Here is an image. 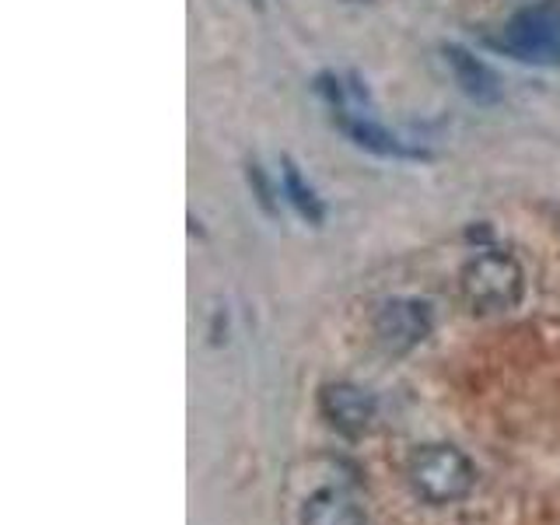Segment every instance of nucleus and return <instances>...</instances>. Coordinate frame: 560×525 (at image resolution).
<instances>
[{
    "instance_id": "nucleus-1",
    "label": "nucleus",
    "mask_w": 560,
    "mask_h": 525,
    "mask_svg": "<svg viewBox=\"0 0 560 525\" xmlns=\"http://www.w3.org/2000/svg\"><path fill=\"white\" fill-rule=\"evenodd\" d=\"M407 480L413 487V494L428 504H459L472 494L477 487V466L472 459L448 442L420 445L407 459Z\"/></svg>"
},
{
    "instance_id": "nucleus-2",
    "label": "nucleus",
    "mask_w": 560,
    "mask_h": 525,
    "mask_svg": "<svg viewBox=\"0 0 560 525\" xmlns=\"http://www.w3.org/2000/svg\"><path fill=\"white\" fill-rule=\"evenodd\" d=\"M459 291L469 312L501 315V312L518 308L525 294V273L515 256H508L501 249H483L463 267Z\"/></svg>"
},
{
    "instance_id": "nucleus-3",
    "label": "nucleus",
    "mask_w": 560,
    "mask_h": 525,
    "mask_svg": "<svg viewBox=\"0 0 560 525\" xmlns=\"http://www.w3.org/2000/svg\"><path fill=\"white\" fill-rule=\"evenodd\" d=\"M522 63L560 67V14L547 8H525L504 25L501 43Z\"/></svg>"
},
{
    "instance_id": "nucleus-4",
    "label": "nucleus",
    "mask_w": 560,
    "mask_h": 525,
    "mask_svg": "<svg viewBox=\"0 0 560 525\" xmlns=\"http://www.w3.org/2000/svg\"><path fill=\"white\" fill-rule=\"evenodd\" d=\"M434 329V315L428 302H417V298H389L382 302L375 319H372V332L375 343L385 350V354H410L420 343L431 337Z\"/></svg>"
},
{
    "instance_id": "nucleus-5",
    "label": "nucleus",
    "mask_w": 560,
    "mask_h": 525,
    "mask_svg": "<svg viewBox=\"0 0 560 525\" xmlns=\"http://www.w3.org/2000/svg\"><path fill=\"white\" fill-rule=\"evenodd\" d=\"M319 413L343 438H364L378 417V399L354 382H326L319 389Z\"/></svg>"
},
{
    "instance_id": "nucleus-6",
    "label": "nucleus",
    "mask_w": 560,
    "mask_h": 525,
    "mask_svg": "<svg viewBox=\"0 0 560 525\" xmlns=\"http://www.w3.org/2000/svg\"><path fill=\"white\" fill-rule=\"evenodd\" d=\"M442 52H445V63L452 70L455 84H459V92L466 98H472L477 105H494V102H501V95H504L501 78L480 57H472L466 46H455V43H448Z\"/></svg>"
},
{
    "instance_id": "nucleus-7",
    "label": "nucleus",
    "mask_w": 560,
    "mask_h": 525,
    "mask_svg": "<svg viewBox=\"0 0 560 525\" xmlns=\"http://www.w3.org/2000/svg\"><path fill=\"white\" fill-rule=\"evenodd\" d=\"M302 525H368V515L343 487H319L302 504Z\"/></svg>"
},
{
    "instance_id": "nucleus-8",
    "label": "nucleus",
    "mask_w": 560,
    "mask_h": 525,
    "mask_svg": "<svg viewBox=\"0 0 560 525\" xmlns=\"http://www.w3.org/2000/svg\"><path fill=\"white\" fill-rule=\"evenodd\" d=\"M340 127H343V133L354 140L358 148L372 151V154H382V158H420V154H424V151L407 148L399 137H393L389 130H385L382 122L368 119V116H340Z\"/></svg>"
},
{
    "instance_id": "nucleus-9",
    "label": "nucleus",
    "mask_w": 560,
    "mask_h": 525,
    "mask_svg": "<svg viewBox=\"0 0 560 525\" xmlns=\"http://www.w3.org/2000/svg\"><path fill=\"white\" fill-rule=\"evenodd\" d=\"M280 189H284L288 203H291L308 224H323L326 210H323L319 192H315V189L305 183V175L298 172V165L291 162V158H284V165H280Z\"/></svg>"
},
{
    "instance_id": "nucleus-10",
    "label": "nucleus",
    "mask_w": 560,
    "mask_h": 525,
    "mask_svg": "<svg viewBox=\"0 0 560 525\" xmlns=\"http://www.w3.org/2000/svg\"><path fill=\"white\" fill-rule=\"evenodd\" d=\"M245 175H249V186L256 189V200L262 203V210H267V214H273V189H270L267 172H262L256 162H249V168H245Z\"/></svg>"
}]
</instances>
